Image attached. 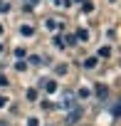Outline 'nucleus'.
Here are the masks:
<instances>
[{"label": "nucleus", "instance_id": "f257e3e1", "mask_svg": "<svg viewBox=\"0 0 121 126\" xmlns=\"http://www.w3.org/2000/svg\"><path fill=\"white\" fill-rule=\"evenodd\" d=\"M79 119H82V109H77V106H74L72 111H67V124H69V126H74Z\"/></svg>", "mask_w": 121, "mask_h": 126}, {"label": "nucleus", "instance_id": "f03ea898", "mask_svg": "<svg viewBox=\"0 0 121 126\" xmlns=\"http://www.w3.org/2000/svg\"><path fill=\"white\" fill-rule=\"evenodd\" d=\"M40 87L47 92V94H52V92H57V82L54 79H40Z\"/></svg>", "mask_w": 121, "mask_h": 126}, {"label": "nucleus", "instance_id": "7ed1b4c3", "mask_svg": "<svg viewBox=\"0 0 121 126\" xmlns=\"http://www.w3.org/2000/svg\"><path fill=\"white\" fill-rule=\"evenodd\" d=\"M74 106H77V101H74V96H69V94L64 96V101H62V104H59V109H64V111H72Z\"/></svg>", "mask_w": 121, "mask_h": 126}, {"label": "nucleus", "instance_id": "20e7f679", "mask_svg": "<svg viewBox=\"0 0 121 126\" xmlns=\"http://www.w3.org/2000/svg\"><path fill=\"white\" fill-rule=\"evenodd\" d=\"M45 30H49V32H57V30H59V22L49 17V20H45Z\"/></svg>", "mask_w": 121, "mask_h": 126}, {"label": "nucleus", "instance_id": "39448f33", "mask_svg": "<svg viewBox=\"0 0 121 126\" xmlns=\"http://www.w3.org/2000/svg\"><path fill=\"white\" fill-rule=\"evenodd\" d=\"M82 64H84V69H94V67L99 64V59H96V57H87V59L82 62Z\"/></svg>", "mask_w": 121, "mask_h": 126}, {"label": "nucleus", "instance_id": "423d86ee", "mask_svg": "<svg viewBox=\"0 0 121 126\" xmlns=\"http://www.w3.org/2000/svg\"><path fill=\"white\" fill-rule=\"evenodd\" d=\"M20 32H22L25 37H32V35H35V27H32V25H22V27H20Z\"/></svg>", "mask_w": 121, "mask_h": 126}, {"label": "nucleus", "instance_id": "0eeeda50", "mask_svg": "<svg viewBox=\"0 0 121 126\" xmlns=\"http://www.w3.org/2000/svg\"><path fill=\"white\" fill-rule=\"evenodd\" d=\"M74 37H77V42H87V40H89V32H87V30H77Z\"/></svg>", "mask_w": 121, "mask_h": 126}, {"label": "nucleus", "instance_id": "6e6552de", "mask_svg": "<svg viewBox=\"0 0 121 126\" xmlns=\"http://www.w3.org/2000/svg\"><path fill=\"white\" fill-rule=\"evenodd\" d=\"M96 94H99V99H106V96H109V89H106L104 84H99V87H96Z\"/></svg>", "mask_w": 121, "mask_h": 126}, {"label": "nucleus", "instance_id": "1a4fd4ad", "mask_svg": "<svg viewBox=\"0 0 121 126\" xmlns=\"http://www.w3.org/2000/svg\"><path fill=\"white\" fill-rule=\"evenodd\" d=\"M62 45H69V47H72V45H77V37H74V35H67V37L62 40Z\"/></svg>", "mask_w": 121, "mask_h": 126}, {"label": "nucleus", "instance_id": "9d476101", "mask_svg": "<svg viewBox=\"0 0 121 126\" xmlns=\"http://www.w3.org/2000/svg\"><path fill=\"white\" fill-rule=\"evenodd\" d=\"M89 94H91V92H89L87 87H82V89L77 92V96H79V99H89Z\"/></svg>", "mask_w": 121, "mask_h": 126}, {"label": "nucleus", "instance_id": "9b49d317", "mask_svg": "<svg viewBox=\"0 0 121 126\" xmlns=\"http://www.w3.org/2000/svg\"><path fill=\"white\" fill-rule=\"evenodd\" d=\"M111 54V49H109V45H104V47H99V57H109Z\"/></svg>", "mask_w": 121, "mask_h": 126}, {"label": "nucleus", "instance_id": "f8f14e48", "mask_svg": "<svg viewBox=\"0 0 121 126\" xmlns=\"http://www.w3.org/2000/svg\"><path fill=\"white\" fill-rule=\"evenodd\" d=\"M30 64H35V67H40V64H42V57H37V54H32V57H30Z\"/></svg>", "mask_w": 121, "mask_h": 126}, {"label": "nucleus", "instance_id": "ddd939ff", "mask_svg": "<svg viewBox=\"0 0 121 126\" xmlns=\"http://www.w3.org/2000/svg\"><path fill=\"white\" fill-rule=\"evenodd\" d=\"M25 96H27L30 101H35V99H37V89H27V94H25Z\"/></svg>", "mask_w": 121, "mask_h": 126}, {"label": "nucleus", "instance_id": "4468645a", "mask_svg": "<svg viewBox=\"0 0 121 126\" xmlns=\"http://www.w3.org/2000/svg\"><path fill=\"white\" fill-rule=\"evenodd\" d=\"M15 69H17V72H25V69H27V64H25V62H17Z\"/></svg>", "mask_w": 121, "mask_h": 126}, {"label": "nucleus", "instance_id": "2eb2a0df", "mask_svg": "<svg viewBox=\"0 0 121 126\" xmlns=\"http://www.w3.org/2000/svg\"><path fill=\"white\" fill-rule=\"evenodd\" d=\"M82 10H84V13H91V10H94V5H91V3H84V5H82Z\"/></svg>", "mask_w": 121, "mask_h": 126}, {"label": "nucleus", "instance_id": "dca6fc26", "mask_svg": "<svg viewBox=\"0 0 121 126\" xmlns=\"http://www.w3.org/2000/svg\"><path fill=\"white\" fill-rule=\"evenodd\" d=\"M0 87H8V77L5 74H0Z\"/></svg>", "mask_w": 121, "mask_h": 126}, {"label": "nucleus", "instance_id": "f3484780", "mask_svg": "<svg viewBox=\"0 0 121 126\" xmlns=\"http://www.w3.org/2000/svg\"><path fill=\"white\" fill-rule=\"evenodd\" d=\"M27 126H40V121L37 119H27Z\"/></svg>", "mask_w": 121, "mask_h": 126}, {"label": "nucleus", "instance_id": "a211bd4d", "mask_svg": "<svg viewBox=\"0 0 121 126\" xmlns=\"http://www.w3.org/2000/svg\"><path fill=\"white\" fill-rule=\"evenodd\" d=\"M5 10H10V3L5 5V3H0V13H5Z\"/></svg>", "mask_w": 121, "mask_h": 126}, {"label": "nucleus", "instance_id": "6ab92c4d", "mask_svg": "<svg viewBox=\"0 0 121 126\" xmlns=\"http://www.w3.org/2000/svg\"><path fill=\"white\" fill-rule=\"evenodd\" d=\"M5 104H8V99H5V96H0V109H3Z\"/></svg>", "mask_w": 121, "mask_h": 126}, {"label": "nucleus", "instance_id": "aec40b11", "mask_svg": "<svg viewBox=\"0 0 121 126\" xmlns=\"http://www.w3.org/2000/svg\"><path fill=\"white\" fill-rule=\"evenodd\" d=\"M0 54H3V45H0Z\"/></svg>", "mask_w": 121, "mask_h": 126}, {"label": "nucleus", "instance_id": "412c9836", "mask_svg": "<svg viewBox=\"0 0 121 126\" xmlns=\"http://www.w3.org/2000/svg\"><path fill=\"white\" fill-rule=\"evenodd\" d=\"M32 3H37V0H30V5H32Z\"/></svg>", "mask_w": 121, "mask_h": 126}, {"label": "nucleus", "instance_id": "4be33fe9", "mask_svg": "<svg viewBox=\"0 0 121 126\" xmlns=\"http://www.w3.org/2000/svg\"><path fill=\"white\" fill-rule=\"evenodd\" d=\"M54 3H57V5H59V0H54Z\"/></svg>", "mask_w": 121, "mask_h": 126}, {"label": "nucleus", "instance_id": "5701e85b", "mask_svg": "<svg viewBox=\"0 0 121 126\" xmlns=\"http://www.w3.org/2000/svg\"><path fill=\"white\" fill-rule=\"evenodd\" d=\"M0 126H5V124H3V121H0Z\"/></svg>", "mask_w": 121, "mask_h": 126}]
</instances>
